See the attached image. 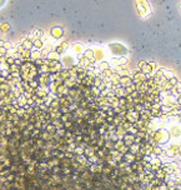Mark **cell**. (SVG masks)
Returning <instances> with one entry per match:
<instances>
[{"instance_id":"6da1fadb","label":"cell","mask_w":181,"mask_h":190,"mask_svg":"<svg viewBox=\"0 0 181 190\" xmlns=\"http://www.w3.org/2000/svg\"><path fill=\"white\" fill-rule=\"evenodd\" d=\"M151 136L155 139V141L159 144V145H162V144H166L169 140H170V134L167 131V129L165 128H159L157 130H155Z\"/></svg>"},{"instance_id":"7a4b0ae2","label":"cell","mask_w":181,"mask_h":190,"mask_svg":"<svg viewBox=\"0 0 181 190\" xmlns=\"http://www.w3.org/2000/svg\"><path fill=\"white\" fill-rule=\"evenodd\" d=\"M179 148H180V143L174 141L169 144L166 148H164V155L166 158H175L179 155Z\"/></svg>"},{"instance_id":"3957f363","label":"cell","mask_w":181,"mask_h":190,"mask_svg":"<svg viewBox=\"0 0 181 190\" xmlns=\"http://www.w3.org/2000/svg\"><path fill=\"white\" fill-rule=\"evenodd\" d=\"M162 169L165 170V173H166V175H169V176H171V175H176V174H180L181 173V169H180V166L176 164V163H165L164 165H162Z\"/></svg>"},{"instance_id":"277c9868","label":"cell","mask_w":181,"mask_h":190,"mask_svg":"<svg viewBox=\"0 0 181 190\" xmlns=\"http://www.w3.org/2000/svg\"><path fill=\"white\" fill-rule=\"evenodd\" d=\"M167 131L170 134V138H174V139L181 138V125L180 124H171L169 126Z\"/></svg>"},{"instance_id":"5b68a950","label":"cell","mask_w":181,"mask_h":190,"mask_svg":"<svg viewBox=\"0 0 181 190\" xmlns=\"http://www.w3.org/2000/svg\"><path fill=\"white\" fill-rule=\"evenodd\" d=\"M114 95H116V98H126L128 97V93H126V89L123 88V86H115V90H114Z\"/></svg>"},{"instance_id":"8992f818","label":"cell","mask_w":181,"mask_h":190,"mask_svg":"<svg viewBox=\"0 0 181 190\" xmlns=\"http://www.w3.org/2000/svg\"><path fill=\"white\" fill-rule=\"evenodd\" d=\"M137 10H139V13L141 15H145V14L149 13L150 8H149L147 3H145V2H137Z\"/></svg>"},{"instance_id":"52a82bcc","label":"cell","mask_w":181,"mask_h":190,"mask_svg":"<svg viewBox=\"0 0 181 190\" xmlns=\"http://www.w3.org/2000/svg\"><path fill=\"white\" fill-rule=\"evenodd\" d=\"M132 84H134V81H132L131 76H120V86L126 89L128 86H130Z\"/></svg>"},{"instance_id":"ba28073f","label":"cell","mask_w":181,"mask_h":190,"mask_svg":"<svg viewBox=\"0 0 181 190\" xmlns=\"http://www.w3.org/2000/svg\"><path fill=\"white\" fill-rule=\"evenodd\" d=\"M93 53H94V60H96V61L103 60L104 56H105V53H104V50H101V49H94Z\"/></svg>"},{"instance_id":"9c48e42d","label":"cell","mask_w":181,"mask_h":190,"mask_svg":"<svg viewBox=\"0 0 181 190\" xmlns=\"http://www.w3.org/2000/svg\"><path fill=\"white\" fill-rule=\"evenodd\" d=\"M110 49H111L115 54H121V51L126 53V49H125L123 45H120V44H113V45H110Z\"/></svg>"},{"instance_id":"30bf717a","label":"cell","mask_w":181,"mask_h":190,"mask_svg":"<svg viewBox=\"0 0 181 190\" xmlns=\"http://www.w3.org/2000/svg\"><path fill=\"white\" fill-rule=\"evenodd\" d=\"M155 178L156 179H159L160 181H164L165 180V178H166V173H165V170L162 169V168H160V169H157L155 173Z\"/></svg>"},{"instance_id":"8fae6325","label":"cell","mask_w":181,"mask_h":190,"mask_svg":"<svg viewBox=\"0 0 181 190\" xmlns=\"http://www.w3.org/2000/svg\"><path fill=\"white\" fill-rule=\"evenodd\" d=\"M110 81H111V85L114 86H119L120 85V75L114 73L111 76H110Z\"/></svg>"},{"instance_id":"7c38bea8","label":"cell","mask_w":181,"mask_h":190,"mask_svg":"<svg viewBox=\"0 0 181 190\" xmlns=\"http://www.w3.org/2000/svg\"><path fill=\"white\" fill-rule=\"evenodd\" d=\"M135 141V135H125L124 136V143L126 146H131V144H134Z\"/></svg>"},{"instance_id":"4fadbf2b","label":"cell","mask_w":181,"mask_h":190,"mask_svg":"<svg viewBox=\"0 0 181 190\" xmlns=\"http://www.w3.org/2000/svg\"><path fill=\"white\" fill-rule=\"evenodd\" d=\"M152 155L157 156V158H159V155H164V148H161V145L154 146L152 148Z\"/></svg>"},{"instance_id":"5bb4252c","label":"cell","mask_w":181,"mask_h":190,"mask_svg":"<svg viewBox=\"0 0 181 190\" xmlns=\"http://www.w3.org/2000/svg\"><path fill=\"white\" fill-rule=\"evenodd\" d=\"M172 93L175 94V97L177 98V97H180V95H181V83L179 81L176 85H175V88L172 89Z\"/></svg>"},{"instance_id":"9a60e30c","label":"cell","mask_w":181,"mask_h":190,"mask_svg":"<svg viewBox=\"0 0 181 190\" xmlns=\"http://www.w3.org/2000/svg\"><path fill=\"white\" fill-rule=\"evenodd\" d=\"M79 64H80V66H85V68H87L90 64H91V61H90L89 59H86L85 56H81L80 60H79Z\"/></svg>"},{"instance_id":"2e32d148","label":"cell","mask_w":181,"mask_h":190,"mask_svg":"<svg viewBox=\"0 0 181 190\" xmlns=\"http://www.w3.org/2000/svg\"><path fill=\"white\" fill-rule=\"evenodd\" d=\"M51 34H53L55 38H60V36L63 35V30H61L60 28H54V29L51 30Z\"/></svg>"},{"instance_id":"e0dca14e","label":"cell","mask_w":181,"mask_h":190,"mask_svg":"<svg viewBox=\"0 0 181 190\" xmlns=\"http://www.w3.org/2000/svg\"><path fill=\"white\" fill-rule=\"evenodd\" d=\"M132 169H134V170H136V171H137V173H140V174L144 171V166H142V165H140V164H134V165H132Z\"/></svg>"},{"instance_id":"ac0fdd59","label":"cell","mask_w":181,"mask_h":190,"mask_svg":"<svg viewBox=\"0 0 181 190\" xmlns=\"http://www.w3.org/2000/svg\"><path fill=\"white\" fill-rule=\"evenodd\" d=\"M50 59L53 58V59H55V61H59V59H60V56H59V53H50V56H49Z\"/></svg>"},{"instance_id":"d6986e66","label":"cell","mask_w":181,"mask_h":190,"mask_svg":"<svg viewBox=\"0 0 181 190\" xmlns=\"http://www.w3.org/2000/svg\"><path fill=\"white\" fill-rule=\"evenodd\" d=\"M169 189H170V188H169V186L166 185V183H164V181L159 185V190H169Z\"/></svg>"},{"instance_id":"ffe728a7","label":"cell","mask_w":181,"mask_h":190,"mask_svg":"<svg viewBox=\"0 0 181 190\" xmlns=\"http://www.w3.org/2000/svg\"><path fill=\"white\" fill-rule=\"evenodd\" d=\"M108 69H110V68H109V64H106V63L100 64V70H101V71H105V70H108Z\"/></svg>"},{"instance_id":"44dd1931","label":"cell","mask_w":181,"mask_h":190,"mask_svg":"<svg viewBox=\"0 0 181 190\" xmlns=\"http://www.w3.org/2000/svg\"><path fill=\"white\" fill-rule=\"evenodd\" d=\"M66 84H67V85H65V86H69V88L71 86V88H72V86L75 85V80H74V79H67V80H66Z\"/></svg>"},{"instance_id":"7402d4cb","label":"cell","mask_w":181,"mask_h":190,"mask_svg":"<svg viewBox=\"0 0 181 190\" xmlns=\"http://www.w3.org/2000/svg\"><path fill=\"white\" fill-rule=\"evenodd\" d=\"M126 155V159H128V161H130V160H135V155L134 154H130V153H128V154H125Z\"/></svg>"},{"instance_id":"603a6c76","label":"cell","mask_w":181,"mask_h":190,"mask_svg":"<svg viewBox=\"0 0 181 190\" xmlns=\"http://www.w3.org/2000/svg\"><path fill=\"white\" fill-rule=\"evenodd\" d=\"M81 50H82V45H76V46L74 48V51H75V53H80Z\"/></svg>"},{"instance_id":"cb8c5ba5","label":"cell","mask_w":181,"mask_h":190,"mask_svg":"<svg viewBox=\"0 0 181 190\" xmlns=\"http://www.w3.org/2000/svg\"><path fill=\"white\" fill-rule=\"evenodd\" d=\"M176 102H177V104L180 105V109H181V95H180V97H177V98H176Z\"/></svg>"},{"instance_id":"d4e9b609","label":"cell","mask_w":181,"mask_h":190,"mask_svg":"<svg viewBox=\"0 0 181 190\" xmlns=\"http://www.w3.org/2000/svg\"><path fill=\"white\" fill-rule=\"evenodd\" d=\"M35 45H36L38 48H40V46H43V43H41L40 40H38V41H35Z\"/></svg>"},{"instance_id":"484cf974","label":"cell","mask_w":181,"mask_h":190,"mask_svg":"<svg viewBox=\"0 0 181 190\" xmlns=\"http://www.w3.org/2000/svg\"><path fill=\"white\" fill-rule=\"evenodd\" d=\"M169 190H181V186H174V188H170Z\"/></svg>"},{"instance_id":"4316f807","label":"cell","mask_w":181,"mask_h":190,"mask_svg":"<svg viewBox=\"0 0 181 190\" xmlns=\"http://www.w3.org/2000/svg\"><path fill=\"white\" fill-rule=\"evenodd\" d=\"M179 156H181V144H180V148H179Z\"/></svg>"}]
</instances>
